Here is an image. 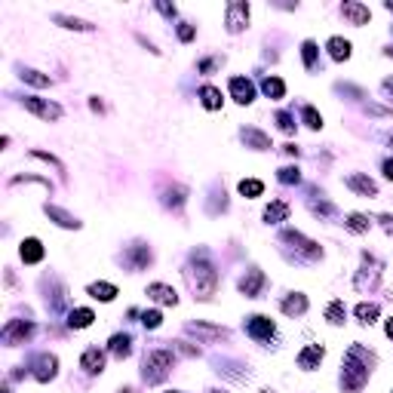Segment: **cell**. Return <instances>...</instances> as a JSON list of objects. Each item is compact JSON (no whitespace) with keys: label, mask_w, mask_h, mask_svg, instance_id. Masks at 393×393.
<instances>
[{"label":"cell","mask_w":393,"mask_h":393,"mask_svg":"<svg viewBox=\"0 0 393 393\" xmlns=\"http://www.w3.org/2000/svg\"><path fill=\"white\" fill-rule=\"evenodd\" d=\"M169 366H172V354H169V350H154V354H148V360H144V378H148V381H160V378L169 372Z\"/></svg>","instance_id":"cell-1"},{"label":"cell","mask_w":393,"mask_h":393,"mask_svg":"<svg viewBox=\"0 0 393 393\" xmlns=\"http://www.w3.org/2000/svg\"><path fill=\"white\" fill-rule=\"evenodd\" d=\"M215 283H218V277H215L212 264L200 261V264H197V277H194V292H197V298H212Z\"/></svg>","instance_id":"cell-2"},{"label":"cell","mask_w":393,"mask_h":393,"mask_svg":"<svg viewBox=\"0 0 393 393\" xmlns=\"http://www.w3.org/2000/svg\"><path fill=\"white\" fill-rule=\"evenodd\" d=\"M246 22H249V3H231L227 6V31L237 34L246 28Z\"/></svg>","instance_id":"cell-3"},{"label":"cell","mask_w":393,"mask_h":393,"mask_svg":"<svg viewBox=\"0 0 393 393\" xmlns=\"http://www.w3.org/2000/svg\"><path fill=\"white\" fill-rule=\"evenodd\" d=\"M25 108H28L31 114H37V117H43V120H58V117H61V108H58V105H52V101L25 98Z\"/></svg>","instance_id":"cell-4"},{"label":"cell","mask_w":393,"mask_h":393,"mask_svg":"<svg viewBox=\"0 0 393 393\" xmlns=\"http://www.w3.org/2000/svg\"><path fill=\"white\" fill-rule=\"evenodd\" d=\"M261 286H264V274H261V271H249V274L240 280V292H243L246 298H258Z\"/></svg>","instance_id":"cell-5"},{"label":"cell","mask_w":393,"mask_h":393,"mask_svg":"<svg viewBox=\"0 0 393 393\" xmlns=\"http://www.w3.org/2000/svg\"><path fill=\"white\" fill-rule=\"evenodd\" d=\"M80 366H83L89 375H98V372L105 369V354H101L98 347H89V350L80 357Z\"/></svg>","instance_id":"cell-6"},{"label":"cell","mask_w":393,"mask_h":393,"mask_svg":"<svg viewBox=\"0 0 393 393\" xmlns=\"http://www.w3.org/2000/svg\"><path fill=\"white\" fill-rule=\"evenodd\" d=\"M231 92H234V98H237L240 105H249L252 95H255V89H252V83H249L246 77H234V80H231Z\"/></svg>","instance_id":"cell-7"},{"label":"cell","mask_w":393,"mask_h":393,"mask_svg":"<svg viewBox=\"0 0 393 393\" xmlns=\"http://www.w3.org/2000/svg\"><path fill=\"white\" fill-rule=\"evenodd\" d=\"M55 369H58V360H55L52 354H43V357H37V372H34V378H37V381H49V378L55 375Z\"/></svg>","instance_id":"cell-8"},{"label":"cell","mask_w":393,"mask_h":393,"mask_svg":"<svg viewBox=\"0 0 393 393\" xmlns=\"http://www.w3.org/2000/svg\"><path fill=\"white\" fill-rule=\"evenodd\" d=\"M341 12H344V18H350L354 25H366V22L372 18L369 6H363V3H344V6H341Z\"/></svg>","instance_id":"cell-9"},{"label":"cell","mask_w":393,"mask_h":393,"mask_svg":"<svg viewBox=\"0 0 393 393\" xmlns=\"http://www.w3.org/2000/svg\"><path fill=\"white\" fill-rule=\"evenodd\" d=\"M320 360H323V347H320V344H311V347H304V350L298 354V366H301V369H307V372H311V369H317V366H320Z\"/></svg>","instance_id":"cell-10"},{"label":"cell","mask_w":393,"mask_h":393,"mask_svg":"<svg viewBox=\"0 0 393 393\" xmlns=\"http://www.w3.org/2000/svg\"><path fill=\"white\" fill-rule=\"evenodd\" d=\"M347 188H350V191H357V194H363V197H375V194H378L375 181H372V178H366V175H350V178H347Z\"/></svg>","instance_id":"cell-11"},{"label":"cell","mask_w":393,"mask_h":393,"mask_svg":"<svg viewBox=\"0 0 393 393\" xmlns=\"http://www.w3.org/2000/svg\"><path fill=\"white\" fill-rule=\"evenodd\" d=\"M148 295H151L154 301H160V304H175V301H178L175 289H169V286H163V283H154V286H148Z\"/></svg>","instance_id":"cell-12"},{"label":"cell","mask_w":393,"mask_h":393,"mask_svg":"<svg viewBox=\"0 0 393 393\" xmlns=\"http://www.w3.org/2000/svg\"><path fill=\"white\" fill-rule=\"evenodd\" d=\"M249 335L252 338H271L274 335V323L267 317H252L249 320Z\"/></svg>","instance_id":"cell-13"},{"label":"cell","mask_w":393,"mask_h":393,"mask_svg":"<svg viewBox=\"0 0 393 393\" xmlns=\"http://www.w3.org/2000/svg\"><path fill=\"white\" fill-rule=\"evenodd\" d=\"M28 335H31V326H28V323H15V320H12V323L3 329V341H6V344H15L18 338H28Z\"/></svg>","instance_id":"cell-14"},{"label":"cell","mask_w":393,"mask_h":393,"mask_svg":"<svg viewBox=\"0 0 393 393\" xmlns=\"http://www.w3.org/2000/svg\"><path fill=\"white\" fill-rule=\"evenodd\" d=\"M326 46H329V55H332L335 61H344V58H350V43H347L344 37H332Z\"/></svg>","instance_id":"cell-15"},{"label":"cell","mask_w":393,"mask_h":393,"mask_svg":"<svg viewBox=\"0 0 393 393\" xmlns=\"http://www.w3.org/2000/svg\"><path fill=\"white\" fill-rule=\"evenodd\" d=\"M286 218H289V203H283V200H277V203H271L264 209V221H271V224L286 221Z\"/></svg>","instance_id":"cell-16"},{"label":"cell","mask_w":393,"mask_h":393,"mask_svg":"<svg viewBox=\"0 0 393 393\" xmlns=\"http://www.w3.org/2000/svg\"><path fill=\"white\" fill-rule=\"evenodd\" d=\"M40 258H43V246H40V240H25V243H22V261L37 264Z\"/></svg>","instance_id":"cell-17"},{"label":"cell","mask_w":393,"mask_h":393,"mask_svg":"<svg viewBox=\"0 0 393 393\" xmlns=\"http://www.w3.org/2000/svg\"><path fill=\"white\" fill-rule=\"evenodd\" d=\"M243 141L252 144L255 151H267V148H271V138H267L264 132H258V129H243Z\"/></svg>","instance_id":"cell-18"},{"label":"cell","mask_w":393,"mask_h":393,"mask_svg":"<svg viewBox=\"0 0 393 393\" xmlns=\"http://www.w3.org/2000/svg\"><path fill=\"white\" fill-rule=\"evenodd\" d=\"M89 295H92V298H98V301H114L117 289H114L111 283H92V286H89Z\"/></svg>","instance_id":"cell-19"},{"label":"cell","mask_w":393,"mask_h":393,"mask_svg":"<svg viewBox=\"0 0 393 393\" xmlns=\"http://www.w3.org/2000/svg\"><path fill=\"white\" fill-rule=\"evenodd\" d=\"M92 320H95V314L92 311H86V307H80V311H74L71 314V329H86V326H92Z\"/></svg>","instance_id":"cell-20"},{"label":"cell","mask_w":393,"mask_h":393,"mask_svg":"<svg viewBox=\"0 0 393 393\" xmlns=\"http://www.w3.org/2000/svg\"><path fill=\"white\" fill-rule=\"evenodd\" d=\"M283 311H286L289 317H298V314H304V311H307V298H304V295L286 298V301H283Z\"/></svg>","instance_id":"cell-21"},{"label":"cell","mask_w":393,"mask_h":393,"mask_svg":"<svg viewBox=\"0 0 393 393\" xmlns=\"http://www.w3.org/2000/svg\"><path fill=\"white\" fill-rule=\"evenodd\" d=\"M344 317H347V307H344L341 301H332V304L326 307V320H329L332 326H341V323H344Z\"/></svg>","instance_id":"cell-22"},{"label":"cell","mask_w":393,"mask_h":393,"mask_svg":"<svg viewBox=\"0 0 393 393\" xmlns=\"http://www.w3.org/2000/svg\"><path fill=\"white\" fill-rule=\"evenodd\" d=\"M203 105L209 108V111H215V108H221V92L215 89V86H203Z\"/></svg>","instance_id":"cell-23"},{"label":"cell","mask_w":393,"mask_h":393,"mask_svg":"<svg viewBox=\"0 0 393 393\" xmlns=\"http://www.w3.org/2000/svg\"><path fill=\"white\" fill-rule=\"evenodd\" d=\"M55 22H58L61 28H74V31H89V28H92L89 22H83V18H74V15H55Z\"/></svg>","instance_id":"cell-24"},{"label":"cell","mask_w":393,"mask_h":393,"mask_svg":"<svg viewBox=\"0 0 393 393\" xmlns=\"http://www.w3.org/2000/svg\"><path fill=\"white\" fill-rule=\"evenodd\" d=\"M347 231H354V234H363V231H369V218L366 215H360V212H354V215H347Z\"/></svg>","instance_id":"cell-25"},{"label":"cell","mask_w":393,"mask_h":393,"mask_svg":"<svg viewBox=\"0 0 393 393\" xmlns=\"http://www.w3.org/2000/svg\"><path fill=\"white\" fill-rule=\"evenodd\" d=\"M46 215H49V218H55V221H58L61 227H77V221H74V218H71L68 212L55 209V206H46Z\"/></svg>","instance_id":"cell-26"},{"label":"cell","mask_w":393,"mask_h":393,"mask_svg":"<svg viewBox=\"0 0 393 393\" xmlns=\"http://www.w3.org/2000/svg\"><path fill=\"white\" fill-rule=\"evenodd\" d=\"M191 332H194V335H203V338H224V335H227L224 329H215V326H200V323H197V326H191Z\"/></svg>","instance_id":"cell-27"},{"label":"cell","mask_w":393,"mask_h":393,"mask_svg":"<svg viewBox=\"0 0 393 393\" xmlns=\"http://www.w3.org/2000/svg\"><path fill=\"white\" fill-rule=\"evenodd\" d=\"M264 92H267V95H274V98H283L286 86H283V80H277V77H267V80H264Z\"/></svg>","instance_id":"cell-28"},{"label":"cell","mask_w":393,"mask_h":393,"mask_svg":"<svg viewBox=\"0 0 393 393\" xmlns=\"http://www.w3.org/2000/svg\"><path fill=\"white\" fill-rule=\"evenodd\" d=\"M261 191H264V184H261V181H255V178L240 181V194H243V197H258Z\"/></svg>","instance_id":"cell-29"},{"label":"cell","mask_w":393,"mask_h":393,"mask_svg":"<svg viewBox=\"0 0 393 393\" xmlns=\"http://www.w3.org/2000/svg\"><path fill=\"white\" fill-rule=\"evenodd\" d=\"M111 350H114L117 357H129V338H126V335H114V338H111Z\"/></svg>","instance_id":"cell-30"},{"label":"cell","mask_w":393,"mask_h":393,"mask_svg":"<svg viewBox=\"0 0 393 393\" xmlns=\"http://www.w3.org/2000/svg\"><path fill=\"white\" fill-rule=\"evenodd\" d=\"M357 317H360V323H375L378 307H375V304H360V307H357Z\"/></svg>","instance_id":"cell-31"},{"label":"cell","mask_w":393,"mask_h":393,"mask_svg":"<svg viewBox=\"0 0 393 393\" xmlns=\"http://www.w3.org/2000/svg\"><path fill=\"white\" fill-rule=\"evenodd\" d=\"M141 323H144V329H157L163 323V317H160V311H144L141 314Z\"/></svg>","instance_id":"cell-32"},{"label":"cell","mask_w":393,"mask_h":393,"mask_svg":"<svg viewBox=\"0 0 393 393\" xmlns=\"http://www.w3.org/2000/svg\"><path fill=\"white\" fill-rule=\"evenodd\" d=\"M22 80H28L31 86H49V77H43V74H37V71H25Z\"/></svg>","instance_id":"cell-33"},{"label":"cell","mask_w":393,"mask_h":393,"mask_svg":"<svg viewBox=\"0 0 393 393\" xmlns=\"http://www.w3.org/2000/svg\"><path fill=\"white\" fill-rule=\"evenodd\" d=\"M304 120H307V126H311V129H320V126H323V117H320L314 108H304Z\"/></svg>","instance_id":"cell-34"},{"label":"cell","mask_w":393,"mask_h":393,"mask_svg":"<svg viewBox=\"0 0 393 393\" xmlns=\"http://www.w3.org/2000/svg\"><path fill=\"white\" fill-rule=\"evenodd\" d=\"M314 58H317V43H311V40H307V43H304V65H307V68H314Z\"/></svg>","instance_id":"cell-35"},{"label":"cell","mask_w":393,"mask_h":393,"mask_svg":"<svg viewBox=\"0 0 393 393\" xmlns=\"http://www.w3.org/2000/svg\"><path fill=\"white\" fill-rule=\"evenodd\" d=\"M280 181H298V169H295V166L280 169Z\"/></svg>","instance_id":"cell-36"},{"label":"cell","mask_w":393,"mask_h":393,"mask_svg":"<svg viewBox=\"0 0 393 393\" xmlns=\"http://www.w3.org/2000/svg\"><path fill=\"white\" fill-rule=\"evenodd\" d=\"M178 37H181V40L188 43V40L194 37V28H191V25H181V28H178Z\"/></svg>","instance_id":"cell-37"},{"label":"cell","mask_w":393,"mask_h":393,"mask_svg":"<svg viewBox=\"0 0 393 393\" xmlns=\"http://www.w3.org/2000/svg\"><path fill=\"white\" fill-rule=\"evenodd\" d=\"M277 120H280V129H286V132H292V117H289V114H280Z\"/></svg>","instance_id":"cell-38"},{"label":"cell","mask_w":393,"mask_h":393,"mask_svg":"<svg viewBox=\"0 0 393 393\" xmlns=\"http://www.w3.org/2000/svg\"><path fill=\"white\" fill-rule=\"evenodd\" d=\"M157 9H160L163 15H175V6H166V3H157Z\"/></svg>","instance_id":"cell-39"},{"label":"cell","mask_w":393,"mask_h":393,"mask_svg":"<svg viewBox=\"0 0 393 393\" xmlns=\"http://www.w3.org/2000/svg\"><path fill=\"white\" fill-rule=\"evenodd\" d=\"M384 175L393 181V160H384Z\"/></svg>","instance_id":"cell-40"},{"label":"cell","mask_w":393,"mask_h":393,"mask_svg":"<svg viewBox=\"0 0 393 393\" xmlns=\"http://www.w3.org/2000/svg\"><path fill=\"white\" fill-rule=\"evenodd\" d=\"M381 221H384V227H387V234H393V215H384Z\"/></svg>","instance_id":"cell-41"},{"label":"cell","mask_w":393,"mask_h":393,"mask_svg":"<svg viewBox=\"0 0 393 393\" xmlns=\"http://www.w3.org/2000/svg\"><path fill=\"white\" fill-rule=\"evenodd\" d=\"M384 332H387V335H390V338H393V317H390V320H387V326H384Z\"/></svg>","instance_id":"cell-42"},{"label":"cell","mask_w":393,"mask_h":393,"mask_svg":"<svg viewBox=\"0 0 393 393\" xmlns=\"http://www.w3.org/2000/svg\"><path fill=\"white\" fill-rule=\"evenodd\" d=\"M384 89H387V92L393 95V77H390V80H384Z\"/></svg>","instance_id":"cell-43"}]
</instances>
